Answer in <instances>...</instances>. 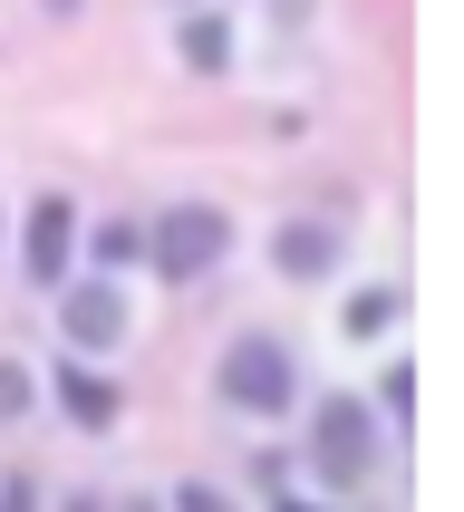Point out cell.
<instances>
[{
  "label": "cell",
  "mask_w": 464,
  "mask_h": 512,
  "mask_svg": "<svg viewBox=\"0 0 464 512\" xmlns=\"http://www.w3.org/2000/svg\"><path fill=\"white\" fill-rule=\"evenodd\" d=\"M136 242H145V261H155V281H203V271L232 252V213L174 203V213H155V232H136Z\"/></svg>",
  "instance_id": "obj_1"
},
{
  "label": "cell",
  "mask_w": 464,
  "mask_h": 512,
  "mask_svg": "<svg viewBox=\"0 0 464 512\" xmlns=\"http://www.w3.org/2000/svg\"><path fill=\"white\" fill-rule=\"evenodd\" d=\"M310 464H319V484H339V493L368 484V474H377V416L358 397H329L310 416Z\"/></svg>",
  "instance_id": "obj_2"
},
{
  "label": "cell",
  "mask_w": 464,
  "mask_h": 512,
  "mask_svg": "<svg viewBox=\"0 0 464 512\" xmlns=\"http://www.w3.org/2000/svg\"><path fill=\"white\" fill-rule=\"evenodd\" d=\"M223 397L242 406V416H281V406L300 397L290 348H281V339H232V348H223Z\"/></svg>",
  "instance_id": "obj_3"
},
{
  "label": "cell",
  "mask_w": 464,
  "mask_h": 512,
  "mask_svg": "<svg viewBox=\"0 0 464 512\" xmlns=\"http://www.w3.org/2000/svg\"><path fill=\"white\" fill-rule=\"evenodd\" d=\"M68 242H78V203H68V194H39V203H29V252H20V271L39 290H58V281H68Z\"/></svg>",
  "instance_id": "obj_4"
},
{
  "label": "cell",
  "mask_w": 464,
  "mask_h": 512,
  "mask_svg": "<svg viewBox=\"0 0 464 512\" xmlns=\"http://www.w3.org/2000/svg\"><path fill=\"white\" fill-rule=\"evenodd\" d=\"M58 329H68V348H116L126 339V300H116L107 281H78L58 300Z\"/></svg>",
  "instance_id": "obj_5"
},
{
  "label": "cell",
  "mask_w": 464,
  "mask_h": 512,
  "mask_svg": "<svg viewBox=\"0 0 464 512\" xmlns=\"http://www.w3.org/2000/svg\"><path fill=\"white\" fill-rule=\"evenodd\" d=\"M271 252H281V271H290V281H319V271L339 261V232H329V223H290Z\"/></svg>",
  "instance_id": "obj_6"
},
{
  "label": "cell",
  "mask_w": 464,
  "mask_h": 512,
  "mask_svg": "<svg viewBox=\"0 0 464 512\" xmlns=\"http://www.w3.org/2000/svg\"><path fill=\"white\" fill-rule=\"evenodd\" d=\"M58 406H68L78 426H107V416H116V387H107V377H87V368H58Z\"/></svg>",
  "instance_id": "obj_7"
},
{
  "label": "cell",
  "mask_w": 464,
  "mask_h": 512,
  "mask_svg": "<svg viewBox=\"0 0 464 512\" xmlns=\"http://www.w3.org/2000/svg\"><path fill=\"white\" fill-rule=\"evenodd\" d=\"M184 68H203V78L232 68V29L223 20H184Z\"/></svg>",
  "instance_id": "obj_8"
},
{
  "label": "cell",
  "mask_w": 464,
  "mask_h": 512,
  "mask_svg": "<svg viewBox=\"0 0 464 512\" xmlns=\"http://www.w3.org/2000/svg\"><path fill=\"white\" fill-rule=\"evenodd\" d=\"M397 319V290H368V300H348V339H377Z\"/></svg>",
  "instance_id": "obj_9"
},
{
  "label": "cell",
  "mask_w": 464,
  "mask_h": 512,
  "mask_svg": "<svg viewBox=\"0 0 464 512\" xmlns=\"http://www.w3.org/2000/svg\"><path fill=\"white\" fill-rule=\"evenodd\" d=\"M20 406H29V377L10 368V358H0V426H10V416H20Z\"/></svg>",
  "instance_id": "obj_10"
},
{
  "label": "cell",
  "mask_w": 464,
  "mask_h": 512,
  "mask_svg": "<svg viewBox=\"0 0 464 512\" xmlns=\"http://www.w3.org/2000/svg\"><path fill=\"white\" fill-rule=\"evenodd\" d=\"M49 10H78V0H49Z\"/></svg>",
  "instance_id": "obj_11"
}]
</instances>
